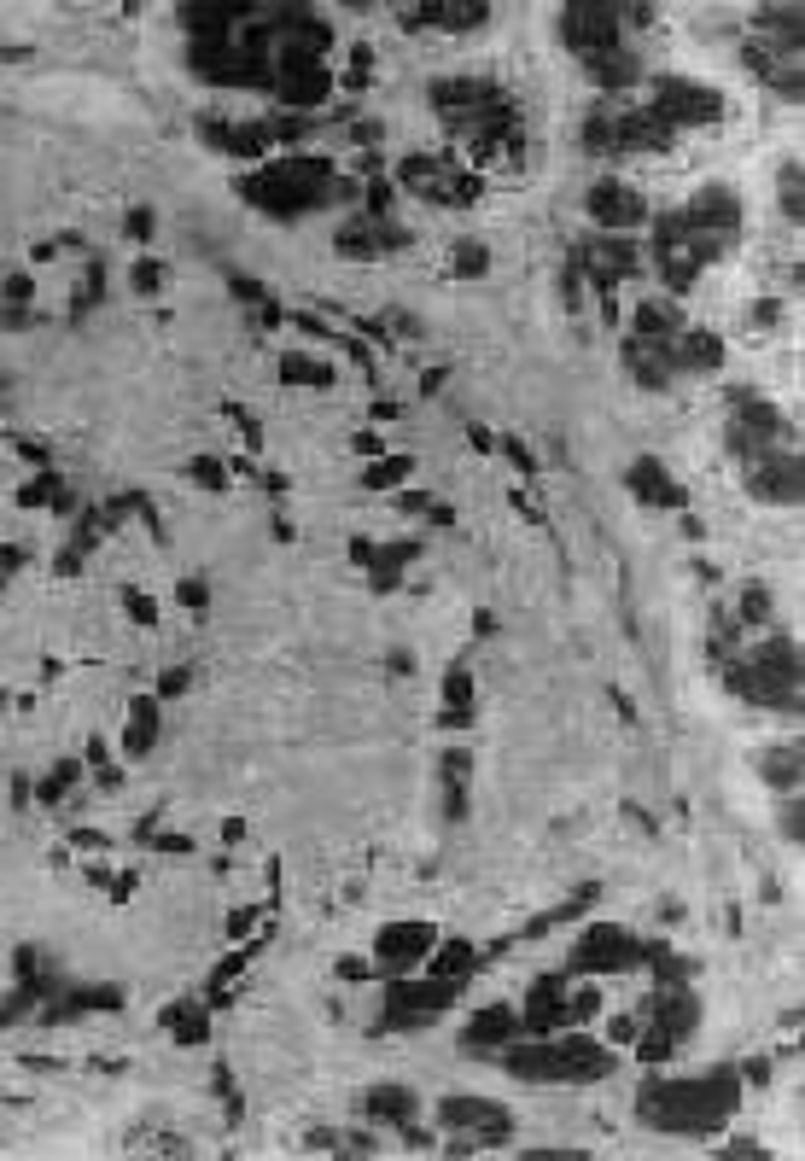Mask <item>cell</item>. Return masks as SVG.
<instances>
[{
	"label": "cell",
	"instance_id": "cell-1",
	"mask_svg": "<svg viewBox=\"0 0 805 1161\" xmlns=\"http://www.w3.org/2000/svg\"><path fill=\"white\" fill-rule=\"evenodd\" d=\"M735 1074H706V1080H677V1086H648L636 1115L660 1132H683V1138H700V1132H718V1126L735 1115Z\"/></svg>",
	"mask_w": 805,
	"mask_h": 1161
},
{
	"label": "cell",
	"instance_id": "cell-2",
	"mask_svg": "<svg viewBox=\"0 0 805 1161\" xmlns=\"http://www.w3.org/2000/svg\"><path fill=\"white\" fill-rule=\"evenodd\" d=\"M730 689L747 695V701H759V706H776V712H794L800 718V642L794 636L759 642L747 660L730 666Z\"/></svg>",
	"mask_w": 805,
	"mask_h": 1161
},
{
	"label": "cell",
	"instance_id": "cell-3",
	"mask_svg": "<svg viewBox=\"0 0 805 1161\" xmlns=\"http://www.w3.org/2000/svg\"><path fill=\"white\" fill-rule=\"evenodd\" d=\"M508 1068L525 1080H601V1074H613V1051H601L590 1039H560V1045L514 1051Z\"/></svg>",
	"mask_w": 805,
	"mask_h": 1161
},
{
	"label": "cell",
	"instance_id": "cell-4",
	"mask_svg": "<svg viewBox=\"0 0 805 1161\" xmlns=\"http://www.w3.org/2000/svg\"><path fill=\"white\" fill-rule=\"evenodd\" d=\"M654 111H660L671 129H689V123L724 117V100H718L712 88L689 82V76H654Z\"/></svg>",
	"mask_w": 805,
	"mask_h": 1161
},
{
	"label": "cell",
	"instance_id": "cell-5",
	"mask_svg": "<svg viewBox=\"0 0 805 1161\" xmlns=\"http://www.w3.org/2000/svg\"><path fill=\"white\" fill-rule=\"evenodd\" d=\"M560 36H566V47H578L584 59L619 47V6H566L560 12Z\"/></svg>",
	"mask_w": 805,
	"mask_h": 1161
},
{
	"label": "cell",
	"instance_id": "cell-6",
	"mask_svg": "<svg viewBox=\"0 0 805 1161\" xmlns=\"http://www.w3.org/2000/svg\"><path fill=\"white\" fill-rule=\"evenodd\" d=\"M689 234H712V240H741V199H735L730 187H706V193H695V205L677 216Z\"/></svg>",
	"mask_w": 805,
	"mask_h": 1161
},
{
	"label": "cell",
	"instance_id": "cell-7",
	"mask_svg": "<svg viewBox=\"0 0 805 1161\" xmlns=\"http://www.w3.org/2000/svg\"><path fill=\"white\" fill-rule=\"evenodd\" d=\"M648 946H636L625 928H590L584 940H578V951H572V969H584V975H613V969H630L636 957H642Z\"/></svg>",
	"mask_w": 805,
	"mask_h": 1161
},
{
	"label": "cell",
	"instance_id": "cell-8",
	"mask_svg": "<svg viewBox=\"0 0 805 1161\" xmlns=\"http://www.w3.org/2000/svg\"><path fill=\"white\" fill-rule=\"evenodd\" d=\"M753 496L765 502H794L800 508V444H770L765 456L753 461Z\"/></svg>",
	"mask_w": 805,
	"mask_h": 1161
},
{
	"label": "cell",
	"instance_id": "cell-9",
	"mask_svg": "<svg viewBox=\"0 0 805 1161\" xmlns=\"http://www.w3.org/2000/svg\"><path fill=\"white\" fill-rule=\"evenodd\" d=\"M590 216L601 222V228H613V234H619V228H642V222H648V199H642L636 187L607 176V181H595L590 187Z\"/></svg>",
	"mask_w": 805,
	"mask_h": 1161
},
{
	"label": "cell",
	"instance_id": "cell-10",
	"mask_svg": "<svg viewBox=\"0 0 805 1161\" xmlns=\"http://www.w3.org/2000/svg\"><path fill=\"white\" fill-rule=\"evenodd\" d=\"M630 491L642 496V502H654V508H689V491L665 473L660 461H636L630 467Z\"/></svg>",
	"mask_w": 805,
	"mask_h": 1161
},
{
	"label": "cell",
	"instance_id": "cell-11",
	"mask_svg": "<svg viewBox=\"0 0 805 1161\" xmlns=\"http://www.w3.org/2000/svg\"><path fill=\"white\" fill-rule=\"evenodd\" d=\"M525 1027L531 1033H549V1027H560L566 1021V981L560 975H543V981L531 986V1010H525Z\"/></svg>",
	"mask_w": 805,
	"mask_h": 1161
},
{
	"label": "cell",
	"instance_id": "cell-12",
	"mask_svg": "<svg viewBox=\"0 0 805 1161\" xmlns=\"http://www.w3.org/2000/svg\"><path fill=\"white\" fill-rule=\"evenodd\" d=\"M648 1016L660 1021V1033H671V1039H683V1033H695V1021H700V1004L689 998V992H654L648 998Z\"/></svg>",
	"mask_w": 805,
	"mask_h": 1161
},
{
	"label": "cell",
	"instance_id": "cell-13",
	"mask_svg": "<svg viewBox=\"0 0 805 1161\" xmlns=\"http://www.w3.org/2000/svg\"><path fill=\"white\" fill-rule=\"evenodd\" d=\"M432 946V928H420V922H409V928H385L380 940V957L391 963V969H415L420 951Z\"/></svg>",
	"mask_w": 805,
	"mask_h": 1161
},
{
	"label": "cell",
	"instance_id": "cell-14",
	"mask_svg": "<svg viewBox=\"0 0 805 1161\" xmlns=\"http://www.w3.org/2000/svg\"><path fill=\"white\" fill-rule=\"evenodd\" d=\"M584 65H590V76H595V82H601V88H630V82L642 76V59H636V53H625V47H607V53H590Z\"/></svg>",
	"mask_w": 805,
	"mask_h": 1161
},
{
	"label": "cell",
	"instance_id": "cell-15",
	"mask_svg": "<svg viewBox=\"0 0 805 1161\" xmlns=\"http://www.w3.org/2000/svg\"><path fill=\"white\" fill-rule=\"evenodd\" d=\"M800 765H805V753H800V736H794L765 753V782L776 794H800Z\"/></svg>",
	"mask_w": 805,
	"mask_h": 1161
},
{
	"label": "cell",
	"instance_id": "cell-16",
	"mask_svg": "<svg viewBox=\"0 0 805 1161\" xmlns=\"http://www.w3.org/2000/svg\"><path fill=\"white\" fill-rule=\"evenodd\" d=\"M409 24L420 30V18L426 24H438V30H473L479 18H485V6H415V12H403Z\"/></svg>",
	"mask_w": 805,
	"mask_h": 1161
},
{
	"label": "cell",
	"instance_id": "cell-17",
	"mask_svg": "<svg viewBox=\"0 0 805 1161\" xmlns=\"http://www.w3.org/2000/svg\"><path fill=\"white\" fill-rule=\"evenodd\" d=\"M158 741V701H135L129 706V730H123V747L129 753H146Z\"/></svg>",
	"mask_w": 805,
	"mask_h": 1161
},
{
	"label": "cell",
	"instance_id": "cell-18",
	"mask_svg": "<svg viewBox=\"0 0 805 1161\" xmlns=\"http://www.w3.org/2000/svg\"><path fill=\"white\" fill-rule=\"evenodd\" d=\"M718 362H724V339L718 333H683L677 368H718Z\"/></svg>",
	"mask_w": 805,
	"mask_h": 1161
},
{
	"label": "cell",
	"instance_id": "cell-19",
	"mask_svg": "<svg viewBox=\"0 0 805 1161\" xmlns=\"http://www.w3.org/2000/svg\"><path fill=\"white\" fill-rule=\"evenodd\" d=\"M677 327H683L677 304H642L636 310V339H671Z\"/></svg>",
	"mask_w": 805,
	"mask_h": 1161
},
{
	"label": "cell",
	"instance_id": "cell-20",
	"mask_svg": "<svg viewBox=\"0 0 805 1161\" xmlns=\"http://www.w3.org/2000/svg\"><path fill=\"white\" fill-rule=\"evenodd\" d=\"M514 1027H520L514 1010H490V1016H479L467 1027V1045H502V1039H514Z\"/></svg>",
	"mask_w": 805,
	"mask_h": 1161
},
{
	"label": "cell",
	"instance_id": "cell-21",
	"mask_svg": "<svg viewBox=\"0 0 805 1161\" xmlns=\"http://www.w3.org/2000/svg\"><path fill=\"white\" fill-rule=\"evenodd\" d=\"M368 1115H380V1121H409L415 1115V1097L403 1086H380V1091H368Z\"/></svg>",
	"mask_w": 805,
	"mask_h": 1161
},
{
	"label": "cell",
	"instance_id": "cell-22",
	"mask_svg": "<svg viewBox=\"0 0 805 1161\" xmlns=\"http://www.w3.org/2000/svg\"><path fill=\"white\" fill-rule=\"evenodd\" d=\"M473 963H479V951H473V946H461V940H455V946H444V957L432 963V975H438V981H450V975H461V969L473 975Z\"/></svg>",
	"mask_w": 805,
	"mask_h": 1161
},
{
	"label": "cell",
	"instance_id": "cell-23",
	"mask_svg": "<svg viewBox=\"0 0 805 1161\" xmlns=\"http://www.w3.org/2000/svg\"><path fill=\"white\" fill-rule=\"evenodd\" d=\"M776 193H782V211H788L794 222H800V216H805V181H800V164H788V170H782Z\"/></svg>",
	"mask_w": 805,
	"mask_h": 1161
},
{
	"label": "cell",
	"instance_id": "cell-24",
	"mask_svg": "<svg viewBox=\"0 0 805 1161\" xmlns=\"http://www.w3.org/2000/svg\"><path fill=\"white\" fill-rule=\"evenodd\" d=\"M776 817H782V823H776V829H782V841L800 846L805 841V806H800V794H782V811H776Z\"/></svg>",
	"mask_w": 805,
	"mask_h": 1161
},
{
	"label": "cell",
	"instance_id": "cell-25",
	"mask_svg": "<svg viewBox=\"0 0 805 1161\" xmlns=\"http://www.w3.org/2000/svg\"><path fill=\"white\" fill-rule=\"evenodd\" d=\"M280 380H304V386H327V380H333V368H321V362H280Z\"/></svg>",
	"mask_w": 805,
	"mask_h": 1161
},
{
	"label": "cell",
	"instance_id": "cell-26",
	"mask_svg": "<svg viewBox=\"0 0 805 1161\" xmlns=\"http://www.w3.org/2000/svg\"><path fill=\"white\" fill-rule=\"evenodd\" d=\"M671 1045H677L671 1033H660V1027H648V1033H642V1051H636V1056H642V1062H665V1056H671Z\"/></svg>",
	"mask_w": 805,
	"mask_h": 1161
},
{
	"label": "cell",
	"instance_id": "cell-27",
	"mask_svg": "<svg viewBox=\"0 0 805 1161\" xmlns=\"http://www.w3.org/2000/svg\"><path fill=\"white\" fill-rule=\"evenodd\" d=\"M741 619H747V625H765V619H770V596H765V590H747V596H741Z\"/></svg>",
	"mask_w": 805,
	"mask_h": 1161
},
{
	"label": "cell",
	"instance_id": "cell-28",
	"mask_svg": "<svg viewBox=\"0 0 805 1161\" xmlns=\"http://www.w3.org/2000/svg\"><path fill=\"white\" fill-rule=\"evenodd\" d=\"M409 479V461H385V467H368V485H397Z\"/></svg>",
	"mask_w": 805,
	"mask_h": 1161
},
{
	"label": "cell",
	"instance_id": "cell-29",
	"mask_svg": "<svg viewBox=\"0 0 805 1161\" xmlns=\"http://www.w3.org/2000/svg\"><path fill=\"white\" fill-rule=\"evenodd\" d=\"M595 1010H601V998H595V992H578V998L566 1004V1021H590Z\"/></svg>",
	"mask_w": 805,
	"mask_h": 1161
},
{
	"label": "cell",
	"instance_id": "cell-30",
	"mask_svg": "<svg viewBox=\"0 0 805 1161\" xmlns=\"http://www.w3.org/2000/svg\"><path fill=\"white\" fill-rule=\"evenodd\" d=\"M444 695H450V706L473 701V683H467V671H450V683H444Z\"/></svg>",
	"mask_w": 805,
	"mask_h": 1161
},
{
	"label": "cell",
	"instance_id": "cell-31",
	"mask_svg": "<svg viewBox=\"0 0 805 1161\" xmlns=\"http://www.w3.org/2000/svg\"><path fill=\"white\" fill-rule=\"evenodd\" d=\"M158 281H164V269H158V263H135V292H152Z\"/></svg>",
	"mask_w": 805,
	"mask_h": 1161
},
{
	"label": "cell",
	"instance_id": "cell-32",
	"mask_svg": "<svg viewBox=\"0 0 805 1161\" xmlns=\"http://www.w3.org/2000/svg\"><path fill=\"white\" fill-rule=\"evenodd\" d=\"M607 1039H613V1045H630V1039H636V1021H630V1016L607 1021Z\"/></svg>",
	"mask_w": 805,
	"mask_h": 1161
},
{
	"label": "cell",
	"instance_id": "cell-33",
	"mask_svg": "<svg viewBox=\"0 0 805 1161\" xmlns=\"http://www.w3.org/2000/svg\"><path fill=\"white\" fill-rule=\"evenodd\" d=\"M455 257H461V269H473V275L485 269V246H461V251H455Z\"/></svg>",
	"mask_w": 805,
	"mask_h": 1161
},
{
	"label": "cell",
	"instance_id": "cell-34",
	"mask_svg": "<svg viewBox=\"0 0 805 1161\" xmlns=\"http://www.w3.org/2000/svg\"><path fill=\"white\" fill-rule=\"evenodd\" d=\"M129 613H135L140 625H152V619H158V607H152L146 596H129Z\"/></svg>",
	"mask_w": 805,
	"mask_h": 1161
},
{
	"label": "cell",
	"instance_id": "cell-35",
	"mask_svg": "<svg viewBox=\"0 0 805 1161\" xmlns=\"http://www.w3.org/2000/svg\"><path fill=\"white\" fill-rule=\"evenodd\" d=\"M129 234H135V240H146V234H152V211H135V216H129Z\"/></svg>",
	"mask_w": 805,
	"mask_h": 1161
},
{
	"label": "cell",
	"instance_id": "cell-36",
	"mask_svg": "<svg viewBox=\"0 0 805 1161\" xmlns=\"http://www.w3.org/2000/svg\"><path fill=\"white\" fill-rule=\"evenodd\" d=\"M181 601H187V607H205V584H199V578H193V584H181Z\"/></svg>",
	"mask_w": 805,
	"mask_h": 1161
},
{
	"label": "cell",
	"instance_id": "cell-37",
	"mask_svg": "<svg viewBox=\"0 0 805 1161\" xmlns=\"http://www.w3.org/2000/svg\"><path fill=\"white\" fill-rule=\"evenodd\" d=\"M181 689H187V671H181V666L164 671V695H181Z\"/></svg>",
	"mask_w": 805,
	"mask_h": 1161
}]
</instances>
